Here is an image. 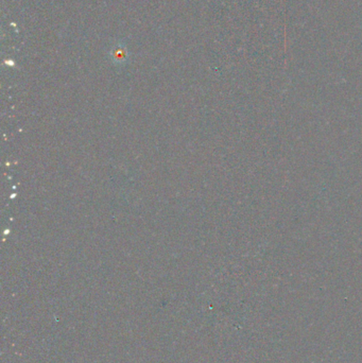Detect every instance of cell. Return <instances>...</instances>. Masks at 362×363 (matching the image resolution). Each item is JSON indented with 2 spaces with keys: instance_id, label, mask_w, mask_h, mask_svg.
<instances>
[{
  "instance_id": "6da1fadb",
  "label": "cell",
  "mask_w": 362,
  "mask_h": 363,
  "mask_svg": "<svg viewBox=\"0 0 362 363\" xmlns=\"http://www.w3.org/2000/svg\"><path fill=\"white\" fill-rule=\"evenodd\" d=\"M110 55L112 57V60L116 64H123L125 63L126 60L128 59L129 53H128V49L125 44L123 43H118L116 44L110 52Z\"/></svg>"
}]
</instances>
